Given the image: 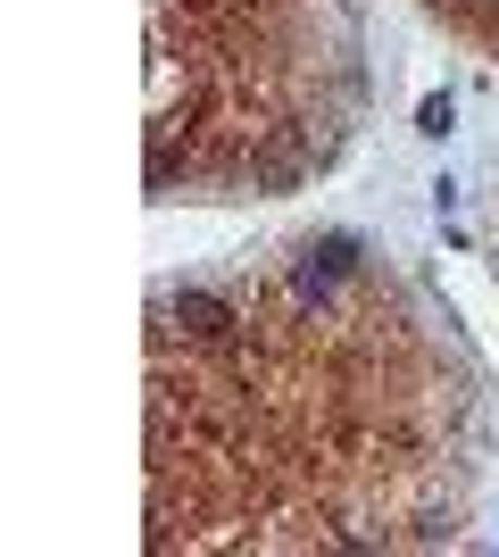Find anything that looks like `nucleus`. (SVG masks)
<instances>
[{"instance_id": "1", "label": "nucleus", "mask_w": 499, "mask_h": 557, "mask_svg": "<svg viewBox=\"0 0 499 557\" xmlns=\"http://www.w3.org/2000/svg\"><path fill=\"white\" fill-rule=\"evenodd\" d=\"M416 125H425V134H450V100L433 92V100H425V109H416Z\"/></svg>"}]
</instances>
